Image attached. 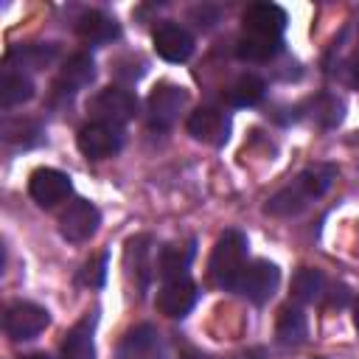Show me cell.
I'll list each match as a JSON object with an SVG mask.
<instances>
[{
	"label": "cell",
	"instance_id": "1",
	"mask_svg": "<svg viewBox=\"0 0 359 359\" xmlns=\"http://www.w3.org/2000/svg\"><path fill=\"white\" fill-rule=\"evenodd\" d=\"M334 180H337V168L331 163H314L306 171H300L294 177V182H289L275 196H269L266 213H272V216H294V213L306 210L314 199H320L331 188Z\"/></svg>",
	"mask_w": 359,
	"mask_h": 359
},
{
	"label": "cell",
	"instance_id": "2",
	"mask_svg": "<svg viewBox=\"0 0 359 359\" xmlns=\"http://www.w3.org/2000/svg\"><path fill=\"white\" fill-rule=\"evenodd\" d=\"M244 266H247V238H244V233L224 230L219 236V241L210 252V264H208V272H210L213 283L233 292Z\"/></svg>",
	"mask_w": 359,
	"mask_h": 359
},
{
	"label": "cell",
	"instance_id": "3",
	"mask_svg": "<svg viewBox=\"0 0 359 359\" xmlns=\"http://www.w3.org/2000/svg\"><path fill=\"white\" fill-rule=\"evenodd\" d=\"M87 112L101 123L123 126L137 115V95L126 87H104L90 98Z\"/></svg>",
	"mask_w": 359,
	"mask_h": 359
},
{
	"label": "cell",
	"instance_id": "4",
	"mask_svg": "<svg viewBox=\"0 0 359 359\" xmlns=\"http://www.w3.org/2000/svg\"><path fill=\"white\" fill-rule=\"evenodd\" d=\"M278 283H280L278 266H275L272 261L255 258V261H250V264L241 269V275H238L233 292H238V294L247 297L250 303H266V300L275 294Z\"/></svg>",
	"mask_w": 359,
	"mask_h": 359
},
{
	"label": "cell",
	"instance_id": "5",
	"mask_svg": "<svg viewBox=\"0 0 359 359\" xmlns=\"http://www.w3.org/2000/svg\"><path fill=\"white\" fill-rule=\"evenodd\" d=\"M48 325H50V314H48L42 306L28 303V300L11 303V306L6 309V317H3L6 337L14 339V342L34 339V337H39Z\"/></svg>",
	"mask_w": 359,
	"mask_h": 359
},
{
	"label": "cell",
	"instance_id": "6",
	"mask_svg": "<svg viewBox=\"0 0 359 359\" xmlns=\"http://www.w3.org/2000/svg\"><path fill=\"white\" fill-rule=\"evenodd\" d=\"M188 104V93L177 84H157L149 95L146 112H149V123L151 129H168L174 126V121L180 118V112Z\"/></svg>",
	"mask_w": 359,
	"mask_h": 359
},
{
	"label": "cell",
	"instance_id": "7",
	"mask_svg": "<svg viewBox=\"0 0 359 359\" xmlns=\"http://www.w3.org/2000/svg\"><path fill=\"white\" fill-rule=\"evenodd\" d=\"M76 143H79V151L84 157H90V160H107L115 151H121V146H123V129L121 126H112V123L93 121V123H87L79 132Z\"/></svg>",
	"mask_w": 359,
	"mask_h": 359
},
{
	"label": "cell",
	"instance_id": "8",
	"mask_svg": "<svg viewBox=\"0 0 359 359\" xmlns=\"http://www.w3.org/2000/svg\"><path fill=\"white\" fill-rule=\"evenodd\" d=\"M98 224H101V213H98V208H95L93 202H87V199L70 202V205L65 208V213L59 216V233H62L67 241H73V244H81V241L93 238L95 230H98Z\"/></svg>",
	"mask_w": 359,
	"mask_h": 359
},
{
	"label": "cell",
	"instance_id": "9",
	"mask_svg": "<svg viewBox=\"0 0 359 359\" xmlns=\"http://www.w3.org/2000/svg\"><path fill=\"white\" fill-rule=\"evenodd\" d=\"M28 194L42 208H56L73 194V182L59 168H36L28 180Z\"/></svg>",
	"mask_w": 359,
	"mask_h": 359
},
{
	"label": "cell",
	"instance_id": "10",
	"mask_svg": "<svg viewBox=\"0 0 359 359\" xmlns=\"http://www.w3.org/2000/svg\"><path fill=\"white\" fill-rule=\"evenodd\" d=\"M241 25L247 36H261V39H280L286 28V11L275 3H252L241 14Z\"/></svg>",
	"mask_w": 359,
	"mask_h": 359
},
{
	"label": "cell",
	"instance_id": "11",
	"mask_svg": "<svg viewBox=\"0 0 359 359\" xmlns=\"http://www.w3.org/2000/svg\"><path fill=\"white\" fill-rule=\"evenodd\" d=\"M151 42H154L157 56L165 62H174V65L185 62L194 53V36L177 22H160L151 34Z\"/></svg>",
	"mask_w": 359,
	"mask_h": 359
},
{
	"label": "cell",
	"instance_id": "12",
	"mask_svg": "<svg viewBox=\"0 0 359 359\" xmlns=\"http://www.w3.org/2000/svg\"><path fill=\"white\" fill-rule=\"evenodd\" d=\"M188 132L191 137L202 140V143H210V146H222L227 140V132H230V121L222 109L216 107H199L188 115Z\"/></svg>",
	"mask_w": 359,
	"mask_h": 359
},
{
	"label": "cell",
	"instance_id": "13",
	"mask_svg": "<svg viewBox=\"0 0 359 359\" xmlns=\"http://www.w3.org/2000/svg\"><path fill=\"white\" fill-rule=\"evenodd\" d=\"M196 283L191 278H180V280H165L154 297L157 309L165 314V317H185L194 303H196Z\"/></svg>",
	"mask_w": 359,
	"mask_h": 359
},
{
	"label": "cell",
	"instance_id": "14",
	"mask_svg": "<svg viewBox=\"0 0 359 359\" xmlns=\"http://www.w3.org/2000/svg\"><path fill=\"white\" fill-rule=\"evenodd\" d=\"M115 359H160V334L154 331V325L143 323L129 328L118 345Z\"/></svg>",
	"mask_w": 359,
	"mask_h": 359
},
{
	"label": "cell",
	"instance_id": "15",
	"mask_svg": "<svg viewBox=\"0 0 359 359\" xmlns=\"http://www.w3.org/2000/svg\"><path fill=\"white\" fill-rule=\"evenodd\" d=\"M123 266H126L129 280H135V289L143 292L151 280V238L149 236H135L126 241Z\"/></svg>",
	"mask_w": 359,
	"mask_h": 359
},
{
	"label": "cell",
	"instance_id": "16",
	"mask_svg": "<svg viewBox=\"0 0 359 359\" xmlns=\"http://www.w3.org/2000/svg\"><path fill=\"white\" fill-rule=\"evenodd\" d=\"M196 255V247L194 241H171L160 250L157 255V275L165 280H180V278H188V266Z\"/></svg>",
	"mask_w": 359,
	"mask_h": 359
},
{
	"label": "cell",
	"instance_id": "17",
	"mask_svg": "<svg viewBox=\"0 0 359 359\" xmlns=\"http://www.w3.org/2000/svg\"><path fill=\"white\" fill-rule=\"evenodd\" d=\"M95 314H84L67 334L59 348V359H95Z\"/></svg>",
	"mask_w": 359,
	"mask_h": 359
},
{
	"label": "cell",
	"instance_id": "18",
	"mask_svg": "<svg viewBox=\"0 0 359 359\" xmlns=\"http://www.w3.org/2000/svg\"><path fill=\"white\" fill-rule=\"evenodd\" d=\"M93 79H95V62H93L87 53H73V56L62 65V70H59L56 93H67V95H73L76 90L87 87Z\"/></svg>",
	"mask_w": 359,
	"mask_h": 359
},
{
	"label": "cell",
	"instance_id": "19",
	"mask_svg": "<svg viewBox=\"0 0 359 359\" xmlns=\"http://www.w3.org/2000/svg\"><path fill=\"white\" fill-rule=\"evenodd\" d=\"M76 34H79L84 42H90V45H107V42L118 39L121 28H118V22H115L109 14H104V11H84V14L76 20Z\"/></svg>",
	"mask_w": 359,
	"mask_h": 359
},
{
	"label": "cell",
	"instance_id": "20",
	"mask_svg": "<svg viewBox=\"0 0 359 359\" xmlns=\"http://www.w3.org/2000/svg\"><path fill=\"white\" fill-rule=\"evenodd\" d=\"M275 337L280 345L286 348H297L306 342L309 337V320L297 306H283L278 311V323H275Z\"/></svg>",
	"mask_w": 359,
	"mask_h": 359
},
{
	"label": "cell",
	"instance_id": "21",
	"mask_svg": "<svg viewBox=\"0 0 359 359\" xmlns=\"http://www.w3.org/2000/svg\"><path fill=\"white\" fill-rule=\"evenodd\" d=\"M56 56H59L56 45H20V48H11L6 53V65H8V70L20 67V73L22 70H42Z\"/></svg>",
	"mask_w": 359,
	"mask_h": 359
},
{
	"label": "cell",
	"instance_id": "22",
	"mask_svg": "<svg viewBox=\"0 0 359 359\" xmlns=\"http://www.w3.org/2000/svg\"><path fill=\"white\" fill-rule=\"evenodd\" d=\"M328 292V280L320 269L303 266L292 275V297L297 303H323Z\"/></svg>",
	"mask_w": 359,
	"mask_h": 359
},
{
	"label": "cell",
	"instance_id": "23",
	"mask_svg": "<svg viewBox=\"0 0 359 359\" xmlns=\"http://www.w3.org/2000/svg\"><path fill=\"white\" fill-rule=\"evenodd\" d=\"M28 98H34V81L20 70H6L3 79H0V104H3V109L25 104Z\"/></svg>",
	"mask_w": 359,
	"mask_h": 359
},
{
	"label": "cell",
	"instance_id": "24",
	"mask_svg": "<svg viewBox=\"0 0 359 359\" xmlns=\"http://www.w3.org/2000/svg\"><path fill=\"white\" fill-rule=\"evenodd\" d=\"M264 93H266L264 79H258V76H252V73H244V76H238V79L230 84L227 101H230L233 107H255V104L264 98Z\"/></svg>",
	"mask_w": 359,
	"mask_h": 359
},
{
	"label": "cell",
	"instance_id": "25",
	"mask_svg": "<svg viewBox=\"0 0 359 359\" xmlns=\"http://www.w3.org/2000/svg\"><path fill=\"white\" fill-rule=\"evenodd\" d=\"M283 48L280 39H261V36H247L241 34V39L236 42V53L244 62H269L272 56H278Z\"/></svg>",
	"mask_w": 359,
	"mask_h": 359
},
{
	"label": "cell",
	"instance_id": "26",
	"mask_svg": "<svg viewBox=\"0 0 359 359\" xmlns=\"http://www.w3.org/2000/svg\"><path fill=\"white\" fill-rule=\"evenodd\" d=\"M39 137H42V129L31 118H8V121H3V140H8V143H17V146L28 149V146H36Z\"/></svg>",
	"mask_w": 359,
	"mask_h": 359
},
{
	"label": "cell",
	"instance_id": "27",
	"mask_svg": "<svg viewBox=\"0 0 359 359\" xmlns=\"http://www.w3.org/2000/svg\"><path fill=\"white\" fill-rule=\"evenodd\" d=\"M309 107H311V118L325 129H331L342 121V104H339V98H334L328 93H320L317 98H311Z\"/></svg>",
	"mask_w": 359,
	"mask_h": 359
},
{
	"label": "cell",
	"instance_id": "28",
	"mask_svg": "<svg viewBox=\"0 0 359 359\" xmlns=\"http://www.w3.org/2000/svg\"><path fill=\"white\" fill-rule=\"evenodd\" d=\"M104 280H107V252H98L79 269V283L98 289V286H104Z\"/></svg>",
	"mask_w": 359,
	"mask_h": 359
},
{
	"label": "cell",
	"instance_id": "29",
	"mask_svg": "<svg viewBox=\"0 0 359 359\" xmlns=\"http://www.w3.org/2000/svg\"><path fill=\"white\" fill-rule=\"evenodd\" d=\"M323 303H328V306H337V309H339V306H345V303H348V289H345V286L328 289V292H325V300H323Z\"/></svg>",
	"mask_w": 359,
	"mask_h": 359
},
{
	"label": "cell",
	"instance_id": "30",
	"mask_svg": "<svg viewBox=\"0 0 359 359\" xmlns=\"http://www.w3.org/2000/svg\"><path fill=\"white\" fill-rule=\"evenodd\" d=\"M227 359H264V351L252 348V351H244V353H236V356H227Z\"/></svg>",
	"mask_w": 359,
	"mask_h": 359
},
{
	"label": "cell",
	"instance_id": "31",
	"mask_svg": "<svg viewBox=\"0 0 359 359\" xmlns=\"http://www.w3.org/2000/svg\"><path fill=\"white\" fill-rule=\"evenodd\" d=\"M348 70H351V81H356V84H359V53H356V56L351 59Z\"/></svg>",
	"mask_w": 359,
	"mask_h": 359
},
{
	"label": "cell",
	"instance_id": "32",
	"mask_svg": "<svg viewBox=\"0 0 359 359\" xmlns=\"http://www.w3.org/2000/svg\"><path fill=\"white\" fill-rule=\"evenodd\" d=\"M17 359H50L48 353H28V356H17Z\"/></svg>",
	"mask_w": 359,
	"mask_h": 359
},
{
	"label": "cell",
	"instance_id": "33",
	"mask_svg": "<svg viewBox=\"0 0 359 359\" xmlns=\"http://www.w3.org/2000/svg\"><path fill=\"white\" fill-rule=\"evenodd\" d=\"M353 328L359 331V300H356V306H353Z\"/></svg>",
	"mask_w": 359,
	"mask_h": 359
}]
</instances>
